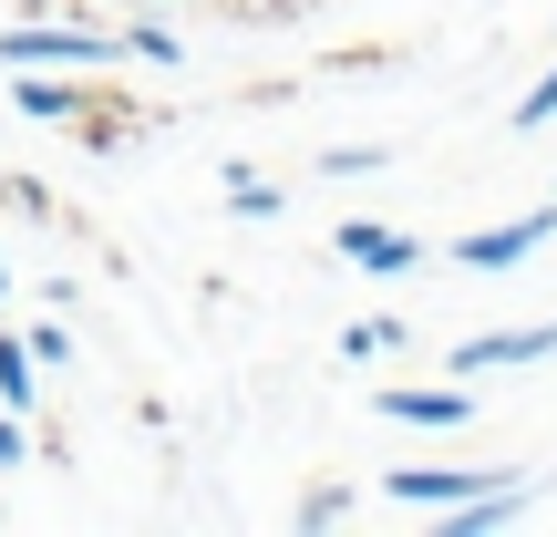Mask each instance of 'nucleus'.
<instances>
[{"mask_svg":"<svg viewBox=\"0 0 557 537\" xmlns=\"http://www.w3.org/2000/svg\"><path fill=\"white\" fill-rule=\"evenodd\" d=\"M289 207V186H269V176H248V166H227V218H278Z\"/></svg>","mask_w":557,"mask_h":537,"instance_id":"obj_10","label":"nucleus"},{"mask_svg":"<svg viewBox=\"0 0 557 537\" xmlns=\"http://www.w3.org/2000/svg\"><path fill=\"white\" fill-rule=\"evenodd\" d=\"M0 62H94V73H114L124 62V32H103V21H11L0 32Z\"/></svg>","mask_w":557,"mask_h":537,"instance_id":"obj_1","label":"nucleus"},{"mask_svg":"<svg viewBox=\"0 0 557 537\" xmlns=\"http://www.w3.org/2000/svg\"><path fill=\"white\" fill-rule=\"evenodd\" d=\"M506 124H517V135H537V124H557V73H537V83H527V94H517V114H506Z\"/></svg>","mask_w":557,"mask_h":537,"instance_id":"obj_13","label":"nucleus"},{"mask_svg":"<svg viewBox=\"0 0 557 537\" xmlns=\"http://www.w3.org/2000/svg\"><path fill=\"white\" fill-rule=\"evenodd\" d=\"M21 455H32V435H21V414H0V476H11Z\"/></svg>","mask_w":557,"mask_h":537,"instance_id":"obj_16","label":"nucleus"},{"mask_svg":"<svg viewBox=\"0 0 557 537\" xmlns=\"http://www.w3.org/2000/svg\"><path fill=\"white\" fill-rule=\"evenodd\" d=\"M0 300H11V259H0Z\"/></svg>","mask_w":557,"mask_h":537,"instance_id":"obj_18","label":"nucleus"},{"mask_svg":"<svg viewBox=\"0 0 557 537\" xmlns=\"http://www.w3.org/2000/svg\"><path fill=\"white\" fill-rule=\"evenodd\" d=\"M11 103H21V114H32V124H83V114H94L103 94H94V83H83V73L62 83V73H41V62H21V83H11Z\"/></svg>","mask_w":557,"mask_h":537,"instance_id":"obj_7","label":"nucleus"},{"mask_svg":"<svg viewBox=\"0 0 557 537\" xmlns=\"http://www.w3.org/2000/svg\"><path fill=\"white\" fill-rule=\"evenodd\" d=\"M506 476H517V465H393V476H382V497L413 507V517H444V507L485 497V486H506Z\"/></svg>","mask_w":557,"mask_h":537,"instance_id":"obj_3","label":"nucleus"},{"mask_svg":"<svg viewBox=\"0 0 557 537\" xmlns=\"http://www.w3.org/2000/svg\"><path fill=\"white\" fill-rule=\"evenodd\" d=\"M547 239H557V197H547V207H527V218H496V228H475V239H455L444 259L475 269V279H496V269H527Z\"/></svg>","mask_w":557,"mask_h":537,"instance_id":"obj_2","label":"nucleus"},{"mask_svg":"<svg viewBox=\"0 0 557 537\" xmlns=\"http://www.w3.org/2000/svg\"><path fill=\"white\" fill-rule=\"evenodd\" d=\"M372 414H382V424H413V435H465L485 403H475V382H455V373H444V382H393Z\"/></svg>","mask_w":557,"mask_h":537,"instance_id":"obj_4","label":"nucleus"},{"mask_svg":"<svg viewBox=\"0 0 557 537\" xmlns=\"http://www.w3.org/2000/svg\"><path fill=\"white\" fill-rule=\"evenodd\" d=\"M21 341H32V362H41V373H73V320H32Z\"/></svg>","mask_w":557,"mask_h":537,"instance_id":"obj_12","label":"nucleus"},{"mask_svg":"<svg viewBox=\"0 0 557 537\" xmlns=\"http://www.w3.org/2000/svg\"><path fill=\"white\" fill-rule=\"evenodd\" d=\"M372 166H393V156H382V145H331V156H320V176H372Z\"/></svg>","mask_w":557,"mask_h":537,"instance_id":"obj_15","label":"nucleus"},{"mask_svg":"<svg viewBox=\"0 0 557 537\" xmlns=\"http://www.w3.org/2000/svg\"><path fill=\"white\" fill-rule=\"evenodd\" d=\"M124 62H156V73H176V62H186V41L165 32L156 11H135V21H124Z\"/></svg>","mask_w":557,"mask_h":537,"instance_id":"obj_9","label":"nucleus"},{"mask_svg":"<svg viewBox=\"0 0 557 537\" xmlns=\"http://www.w3.org/2000/svg\"><path fill=\"white\" fill-rule=\"evenodd\" d=\"M351 517V486H310V497H299V527H341Z\"/></svg>","mask_w":557,"mask_h":537,"instance_id":"obj_14","label":"nucleus"},{"mask_svg":"<svg viewBox=\"0 0 557 537\" xmlns=\"http://www.w3.org/2000/svg\"><path fill=\"white\" fill-rule=\"evenodd\" d=\"M32 11H52V0H32Z\"/></svg>","mask_w":557,"mask_h":537,"instance_id":"obj_19","label":"nucleus"},{"mask_svg":"<svg viewBox=\"0 0 557 537\" xmlns=\"http://www.w3.org/2000/svg\"><path fill=\"white\" fill-rule=\"evenodd\" d=\"M331 259H351V269H372V279H403V269H423V239L393 228V218H341L331 228Z\"/></svg>","mask_w":557,"mask_h":537,"instance_id":"obj_6","label":"nucleus"},{"mask_svg":"<svg viewBox=\"0 0 557 537\" xmlns=\"http://www.w3.org/2000/svg\"><path fill=\"white\" fill-rule=\"evenodd\" d=\"M517 362H557V320H527V331H465L444 352V373L475 382V373H517Z\"/></svg>","mask_w":557,"mask_h":537,"instance_id":"obj_5","label":"nucleus"},{"mask_svg":"<svg viewBox=\"0 0 557 537\" xmlns=\"http://www.w3.org/2000/svg\"><path fill=\"white\" fill-rule=\"evenodd\" d=\"M0 414H41V362L21 331H0Z\"/></svg>","mask_w":557,"mask_h":537,"instance_id":"obj_8","label":"nucleus"},{"mask_svg":"<svg viewBox=\"0 0 557 537\" xmlns=\"http://www.w3.org/2000/svg\"><path fill=\"white\" fill-rule=\"evenodd\" d=\"M124 11H165V0H124Z\"/></svg>","mask_w":557,"mask_h":537,"instance_id":"obj_17","label":"nucleus"},{"mask_svg":"<svg viewBox=\"0 0 557 537\" xmlns=\"http://www.w3.org/2000/svg\"><path fill=\"white\" fill-rule=\"evenodd\" d=\"M413 341V320H351L341 331V362H382V352H403Z\"/></svg>","mask_w":557,"mask_h":537,"instance_id":"obj_11","label":"nucleus"}]
</instances>
